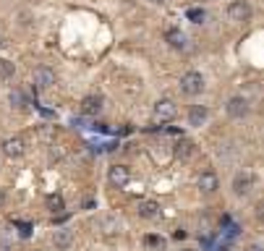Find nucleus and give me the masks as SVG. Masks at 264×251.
Segmentation results:
<instances>
[{
	"instance_id": "f257e3e1",
	"label": "nucleus",
	"mask_w": 264,
	"mask_h": 251,
	"mask_svg": "<svg viewBox=\"0 0 264 251\" xmlns=\"http://www.w3.org/2000/svg\"><path fill=\"white\" fill-rule=\"evenodd\" d=\"M181 92L189 94V97H196V94L204 92V76L199 71H186L181 76Z\"/></svg>"
},
{
	"instance_id": "f03ea898",
	"label": "nucleus",
	"mask_w": 264,
	"mask_h": 251,
	"mask_svg": "<svg viewBox=\"0 0 264 251\" xmlns=\"http://www.w3.org/2000/svg\"><path fill=\"white\" fill-rule=\"evenodd\" d=\"M55 84V71L50 66H37L34 73H32V87H34V94L37 92H45Z\"/></svg>"
},
{
	"instance_id": "7ed1b4c3",
	"label": "nucleus",
	"mask_w": 264,
	"mask_h": 251,
	"mask_svg": "<svg viewBox=\"0 0 264 251\" xmlns=\"http://www.w3.org/2000/svg\"><path fill=\"white\" fill-rule=\"evenodd\" d=\"M251 188H254V173L251 170H241V173L233 176V194L236 196L251 194Z\"/></svg>"
},
{
	"instance_id": "20e7f679",
	"label": "nucleus",
	"mask_w": 264,
	"mask_h": 251,
	"mask_svg": "<svg viewBox=\"0 0 264 251\" xmlns=\"http://www.w3.org/2000/svg\"><path fill=\"white\" fill-rule=\"evenodd\" d=\"M228 19L236 21V24H243L251 19V6H248V0H233L228 6Z\"/></svg>"
},
{
	"instance_id": "39448f33",
	"label": "nucleus",
	"mask_w": 264,
	"mask_h": 251,
	"mask_svg": "<svg viewBox=\"0 0 264 251\" xmlns=\"http://www.w3.org/2000/svg\"><path fill=\"white\" fill-rule=\"evenodd\" d=\"M175 113H178V107H175V102H173V100L162 97V100L154 102V120L167 123V120H173V118H175Z\"/></svg>"
},
{
	"instance_id": "423d86ee",
	"label": "nucleus",
	"mask_w": 264,
	"mask_h": 251,
	"mask_svg": "<svg viewBox=\"0 0 264 251\" xmlns=\"http://www.w3.org/2000/svg\"><path fill=\"white\" fill-rule=\"evenodd\" d=\"M105 110V97L102 94H86L81 100V113L84 115H100Z\"/></svg>"
},
{
	"instance_id": "0eeeda50",
	"label": "nucleus",
	"mask_w": 264,
	"mask_h": 251,
	"mask_svg": "<svg viewBox=\"0 0 264 251\" xmlns=\"http://www.w3.org/2000/svg\"><path fill=\"white\" fill-rule=\"evenodd\" d=\"M225 110H228L230 118H246L248 110H251V105H248L246 97H230L228 105H225Z\"/></svg>"
},
{
	"instance_id": "6e6552de",
	"label": "nucleus",
	"mask_w": 264,
	"mask_h": 251,
	"mask_svg": "<svg viewBox=\"0 0 264 251\" xmlns=\"http://www.w3.org/2000/svg\"><path fill=\"white\" fill-rule=\"evenodd\" d=\"M136 212H139V217H144V220H157L162 215V207L154 199H144V201L136 204Z\"/></svg>"
},
{
	"instance_id": "1a4fd4ad",
	"label": "nucleus",
	"mask_w": 264,
	"mask_h": 251,
	"mask_svg": "<svg viewBox=\"0 0 264 251\" xmlns=\"http://www.w3.org/2000/svg\"><path fill=\"white\" fill-rule=\"evenodd\" d=\"M107 181H110L115 188H123V186L131 181V170L126 165H113L110 173H107Z\"/></svg>"
},
{
	"instance_id": "9d476101",
	"label": "nucleus",
	"mask_w": 264,
	"mask_h": 251,
	"mask_svg": "<svg viewBox=\"0 0 264 251\" xmlns=\"http://www.w3.org/2000/svg\"><path fill=\"white\" fill-rule=\"evenodd\" d=\"M217 188H220V181H217L214 173H212V170L201 173V176H199V191H201V194H214Z\"/></svg>"
},
{
	"instance_id": "9b49d317",
	"label": "nucleus",
	"mask_w": 264,
	"mask_h": 251,
	"mask_svg": "<svg viewBox=\"0 0 264 251\" xmlns=\"http://www.w3.org/2000/svg\"><path fill=\"white\" fill-rule=\"evenodd\" d=\"M3 154L6 157H21L24 154V139L21 136H11L3 141Z\"/></svg>"
},
{
	"instance_id": "f8f14e48",
	"label": "nucleus",
	"mask_w": 264,
	"mask_h": 251,
	"mask_svg": "<svg viewBox=\"0 0 264 251\" xmlns=\"http://www.w3.org/2000/svg\"><path fill=\"white\" fill-rule=\"evenodd\" d=\"M97 225H100V230H102L105 235H118V233H120V228H123V225H120V220H118V217H113V215L100 217V223H97Z\"/></svg>"
},
{
	"instance_id": "ddd939ff",
	"label": "nucleus",
	"mask_w": 264,
	"mask_h": 251,
	"mask_svg": "<svg viewBox=\"0 0 264 251\" xmlns=\"http://www.w3.org/2000/svg\"><path fill=\"white\" fill-rule=\"evenodd\" d=\"M53 243H55V248H68L73 243V230L71 228H55Z\"/></svg>"
},
{
	"instance_id": "4468645a",
	"label": "nucleus",
	"mask_w": 264,
	"mask_h": 251,
	"mask_svg": "<svg viewBox=\"0 0 264 251\" xmlns=\"http://www.w3.org/2000/svg\"><path fill=\"white\" fill-rule=\"evenodd\" d=\"M207 118H209L207 105H194V107L189 110V126H204Z\"/></svg>"
},
{
	"instance_id": "2eb2a0df",
	"label": "nucleus",
	"mask_w": 264,
	"mask_h": 251,
	"mask_svg": "<svg viewBox=\"0 0 264 251\" xmlns=\"http://www.w3.org/2000/svg\"><path fill=\"white\" fill-rule=\"evenodd\" d=\"M165 42L170 47H175V50H183V47H186V34L181 29H167L165 31Z\"/></svg>"
},
{
	"instance_id": "dca6fc26",
	"label": "nucleus",
	"mask_w": 264,
	"mask_h": 251,
	"mask_svg": "<svg viewBox=\"0 0 264 251\" xmlns=\"http://www.w3.org/2000/svg\"><path fill=\"white\" fill-rule=\"evenodd\" d=\"M63 207H66V201H63V196H60V194H50L48 196V210L53 215H60V212H63Z\"/></svg>"
},
{
	"instance_id": "f3484780",
	"label": "nucleus",
	"mask_w": 264,
	"mask_h": 251,
	"mask_svg": "<svg viewBox=\"0 0 264 251\" xmlns=\"http://www.w3.org/2000/svg\"><path fill=\"white\" fill-rule=\"evenodd\" d=\"M144 246L149 251H165V238H160V235H147L144 238Z\"/></svg>"
},
{
	"instance_id": "a211bd4d",
	"label": "nucleus",
	"mask_w": 264,
	"mask_h": 251,
	"mask_svg": "<svg viewBox=\"0 0 264 251\" xmlns=\"http://www.w3.org/2000/svg\"><path fill=\"white\" fill-rule=\"evenodd\" d=\"M186 19L194 21V24H201L207 19V13H204V8H189V11H186Z\"/></svg>"
},
{
	"instance_id": "6ab92c4d",
	"label": "nucleus",
	"mask_w": 264,
	"mask_h": 251,
	"mask_svg": "<svg viewBox=\"0 0 264 251\" xmlns=\"http://www.w3.org/2000/svg\"><path fill=\"white\" fill-rule=\"evenodd\" d=\"M191 152H194V144H191V141H186V139H183V141H178V149H175V154H178V157H183V160H186V157H189Z\"/></svg>"
},
{
	"instance_id": "aec40b11",
	"label": "nucleus",
	"mask_w": 264,
	"mask_h": 251,
	"mask_svg": "<svg viewBox=\"0 0 264 251\" xmlns=\"http://www.w3.org/2000/svg\"><path fill=\"white\" fill-rule=\"evenodd\" d=\"M13 76V63H8V60H0V78H11Z\"/></svg>"
},
{
	"instance_id": "412c9836",
	"label": "nucleus",
	"mask_w": 264,
	"mask_h": 251,
	"mask_svg": "<svg viewBox=\"0 0 264 251\" xmlns=\"http://www.w3.org/2000/svg\"><path fill=\"white\" fill-rule=\"evenodd\" d=\"M11 105H13V107H24V97H21V92H11Z\"/></svg>"
},
{
	"instance_id": "4be33fe9",
	"label": "nucleus",
	"mask_w": 264,
	"mask_h": 251,
	"mask_svg": "<svg viewBox=\"0 0 264 251\" xmlns=\"http://www.w3.org/2000/svg\"><path fill=\"white\" fill-rule=\"evenodd\" d=\"M246 251H261V246H259V243H251V246H248Z\"/></svg>"
},
{
	"instance_id": "5701e85b",
	"label": "nucleus",
	"mask_w": 264,
	"mask_h": 251,
	"mask_svg": "<svg viewBox=\"0 0 264 251\" xmlns=\"http://www.w3.org/2000/svg\"><path fill=\"white\" fill-rule=\"evenodd\" d=\"M6 204V194H3V188H0V207Z\"/></svg>"
},
{
	"instance_id": "b1692460",
	"label": "nucleus",
	"mask_w": 264,
	"mask_h": 251,
	"mask_svg": "<svg viewBox=\"0 0 264 251\" xmlns=\"http://www.w3.org/2000/svg\"><path fill=\"white\" fill-rule=\"evenodd\" d=\"M147 3H152V6H162L165 0H147Z\"/></svg>"
},
{
	"instance_id": "393cba45",
	"label": "nucleus",
	"mask_w": 264,
	"mask_h": 251,
	"mask_svg": "<svg viewBox=\"0 0 264 251\" xmlns=\"http://www.w3.org/2000/svg\"><path fill=\"white\" fill-rule=\"evenodd\" d=\"M0 47H3V37H0Z\"/></svg>"
}]
</instances>
